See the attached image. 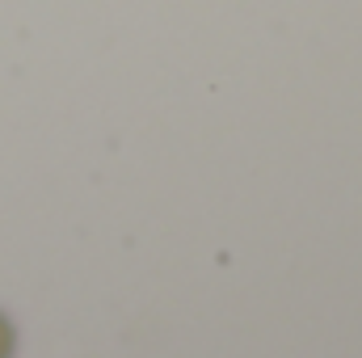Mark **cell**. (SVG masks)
<instances>
[{"label":"cell","mask_w":362,"mask_h":358,"mask_svg":"<svg viewBox=\"0 0 362 358\" xmlns=\"http://www.w3.org/2000/svg\"><path fill=\"white\" fill-rule=\"evenodd\" d=\"M8 350H13V333H8V325L0 316V358H8Z\"/></svg>","instance_id":"6da1fadb"}]
</instances>
